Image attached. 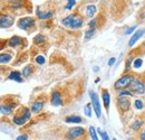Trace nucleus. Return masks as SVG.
<instances>
[{
    "label": "nucleus",
    "instance_id": "6ab92c4d",
    "mask_svg": "<svg viewBox=\"0 0 145 140\" xmlns=\"http://www.w3.org/2000/svg\"><path fill=\"white\" fill-rule=\"evenodd\" d=\"M96 11H97V8H96L95 5H88V6L86 7V10H85V13H86V17L94 18L95 14H96Z\"/></svg>",
    "mask_w": 145,
    "mask_h": 140
},
{
    "label": "nucleus",
    "instance_id": "ea45409f",
    "mask_svg": "<svg viewBox=\"0 0 145 140\" xmlns=\"http://www.w3.org/2000/svg\"><path fill=\"white\" fill-rule=\"evenodd\" d=\"M113 140H117V139H116V138H113Z\"/></svg>",
    "mask_w": 145,
    "mask_h": 140
},
{
    "label": "nucleus",
    "instance_id": "0eeeda50",
    "mask_svg": "<svg viewBox=\"0 0 145 140\" xmlns=\"http://www.w3.org/2000/svg\"><path fill=\"white\" fill-rule=\"evenodd\" d=\"M35 25V19L33 17H24L18 20V27L22 30H28Z\"/></svg>",
    "mask_w": 145,
    "mask_h": 140
},
{
    "label": "nucleus",
    "instance_id": "5701e85b",
    "mask_svg": "<svg viewBox=\"0 0 145 140\" xmlns=\"http://www.w3.org/2000/svg\"><path fill=\"white\" fill-rule=\"evenodd\" d=\"M12 121H14V123L15 124H17V125H24L25 123L27 122L22 117H20L19 114H16L15 117H14V119H12Z\"/></svg>",
    "mask_w": 145,
    "mask_h": 140
},
{
    "label": "nucleus",
    "instance_id": "7c9ffc66",
    "mask_svg": "<svg viewBox=\"0 0 145 140\" xmlns=\"http://www.w3.org/2000/svg\"><path fill=\"white\" fill-rule=\"evenodd\" d=\"M76 5V0H67V5L65 6V9L67 10H72V7Z\"/></svg>",
    "mask_w": 145,
    "mask_h": 140
},
{
    "label": "nucleus",
    "instance_id": "a878e982",
    "mask_svg": "<svg viewBox=\"0 0 145 140\" xmlns=\"http://www.w3.org/2000/svg\"><path fill=\"white\" fill-rule=\"evenodd\" d=\"M118 96H134V93L133 92H131L128 88H124V90H121L120 92H118Z\"/></svg>",
    "mask_w": 145,
    "mask_h": 140
},
{
    "label": "nucleus",
    "instance_id": "f3484780",
    "mask_svg": "<svg viewBox=\"0 0 145 140\" xmlns=\"http://www.w3.org/2000/svg\"><path fill=\"white\" fill-rule=\"evenodd\" d=\"M0 112L3 116H10L14 112V108H11L9 104H0Z\"/></svg>",
    "mask_w": 145,
    "mask_h": 140
},
{
    "label": "nucleus",
    "instance_id": "473e14b6",
    "mask_svg": "<svg viewBox=\"0 0 145 140\" xmlns=\"http://www.w3.org/2000/svg\"><path fill=\"white\" fill-rule=\"evenodd\" d=\"M142 64H143V61H142L141 58H136V59L134 61V67H135V69L141 67V66H142Z\"/></svg>",
    "mask_w": 145,
    "mask_h": 140
},
{
    "label": "nucleus",
    "instance_id": "9b49d317",
    "mask_svg": "<svg viewBox=\"0 0 145 140\" xmlns=\"http://www.w3.org/2000/svg\"><path fill=\"white\" fill-rule=\"evenodd\" d=\"M144 33H145L144 28L137 29V30L132 35V37H131V39H129V42H128V46H129V47L134 46V45L136 44V42H137V40H140V38L144 35Z\"/></svg>",
    "mask_w": 145,
    "mask_h": 140
},
{
    "label": "nucleus",
    "instance_id": "4c0bfd02",
    "mask_svg": "<svg viewBox=\"0 0 145 140\" xmlns=\"http://www.w3.org/2000/svg\"><path fill=\"white\" fill-rule=\"evenodd\" d=\"M115 61H116V58H115V57H112V58H109L108 66H113V65L115 64Z\"/></svg>",
    "mask_w": 145,
    "mask_h": 140
},
{
    "label": "nucleus",
    "instance_id": "bb28decb",
    "mask_svg": "<svg viewBox=\"0 0 145 140\" xmlns=\"http://www.w3.org/2000/svg\"><path fill=\"white\" fill-rule=\"evenodd\" d=\"M97 133L101 136L102 140H110V138H109V136H108V133H107L106 131H103L101 128H97Z\"/></svg>",
    "mask_w": 145,
    "mask_h": 140
},
{
    "label": "nucleus",
    "instance_id": "2eb2a0df",
    "mask_svg": "<svg viewBox=\"0 0 145 140\" xmlns=\"http://www.w3.org/2000/svg\"><path fill=\"white\" fill-rule=\"evenodd\" d=\"M31 113H33L31 110H29L28 108H25V106H24V108L20 109V111H19L17 114H19L20 117H22L26 121H28V120H30V118H31Z\"/></svg>",
    "mask_w": 145,
    "mask_h": 140
},
{
    "label": "nucleus",
    "instance_id": "f257e3e1",
    "mask_svg": "<svg viewBox=\"0 0 145 140\" xmlns=\"http://www.w3.org/2000/svg\"><path fill=\"white\" fill-rule=\"evenodd\" d=\"M61 24L65 27L71 28V29H79L84 25V19L78 14H72V15H69L67 17L63 18Z\"/></svg>",
    "mask_w": 145,
    "mask_h": 140
},
{
    "label": "nucleus",
    "instance_id": "f704fd0d",
    "mask_svg": "<svg viewBox=\"0 0 145 140\" xmlns=\"http://www.w3.org/2000/svg\"><path fill=\"white\" fill-rule=\"evenodd\" d=\"M136 140H145V128L141 133H137L136 135Z\"/></svg>",
    "mask_w": 145,
    "mask_h": 140
},
{
    "label": "nucleus",
    "instance_id": "f8f14e48",
    "mask_svg": "<svg viewBox=\"0 0 145 140\" xmlns=\"http://www.w3.org/2000/svg\"><path fill=\"white\" fill-rule=\"evenodd\" d=\"M44 105H45V101L44 100H36V101H34L33 103H31V106H30V110H31V112L33 113H39V112H41V110L44 109Z\"/></svg>",
    "mask_w": 145,
    "mask_h": 140
},
{
    "label": "nucleus",
    "instance_id": "1a4fd4ad",
    "mask_svg": "<svg viewBox=\"0 0 145 140\" xmlns=\"http://www.w3.org/2000/svg\"><path fill=\"white\" fill-rule=\"evenodd\" d=\"M50 103L54 106H61L63 105V96L59 91H53L50 94Z\"/></svg>",
    "mask_w": 145,
    "mask_h": 140
},
{
    "label": "nucleus",
    "instance_id": "aec40b11",
    "mask_svg": "<svg viewBox=\"0 0 145 140\" xmlns=\"http://www.w3.org/2000/svg\"><path fill=\"white\" fill-rule=\"evenodd\" d=\"M37 16L39 19H48L53 16V11H41L39 8H37Z\"/></svg>",
    "mask_w": 145,
    "mask_h": 140
},
{
    "label": "nucleus",
    "instance_id": "a211bd4d",
    "mask_svg": "<svg viewBox=\"0 0 145 140\" xmlns=\"http://www.w3.org/2000/svg\"><path fill=\"white\" fill-rule=\"evenodd\" d=\"M65 122L66 123H82L83 122V119H82L79 116L72 114V116H68V117L65 118Z\"/></svg>",
    "mask_w": 145,
    "mask_h": 140
},
{
    "label": "nucleus",
    "instance_id": "4be33fe9",
    "mask_svg": "<svg viewBox=\"0 0 145 140\" xmlns=\"http://www.w3.org/2000/svg\"><path fill=\"white\" fill-rule=\"evenodd\" d=\"M33 71H34V66H33V65H27V66L24 67V70H22V72H21V74H22L24 77H29V76L31 75Z\"/></svg>",
    "mask_w": 145,
    "mask_h": 140
},
{
    "label": "nucleus",
    "instance_id": "7ed1b4c3",
    "mask_svg": "<svg viewBox=\"0 0 145 140\" xmlns=\"http://www.w3.org/2000/svg\"><path fill=\"white\" fill-rule=\"evenodd\" d=\"M128 90L131 92H133L134 94L137 95H142L145 93V83L144 81L140 77H134V80L132 81V83L129 84Z\"/></svg>",
    "mask_w": 145,
    "mask_h": 140
},
{
    "label": "nucleus",
    "instance_id": "393cba45",
    "mask_svg": "<svg viewBox=\"0 0 145 140\" xmlns=\"http://www.w3.org/2000/svg\"><path fill=\"white\" fill-rule=\"evenodd\" d=\"M45 40H46V38H45V36L42 35V34H38V35L34 37V43L36 45H40V44L45 43Z\"/></svg>",
    "mask_w": 145,
    "mask_h": 140
},
{
    "label": "nucleus",
    "instance_id": "9d476101",
    "mask_svg": "<svg viewBox=\"0 0 145 140\" xmlns=\"http://www.w3.org/2000/svg\"><path fill=\"white\" fill-rule=\"evenodd\" d=\"M145 121L143 119H136V120H134L133 122L129 124V129L132 130V131H134L133 133L134 135H137L138 133V131H141V129L143 128V125H144Z\"/></svg>",
    "mask_w": 145,
    "mask_h": 140
},
{
    "label": "nucleus",
    "instance_id": "c9c22d12",
    "mask_svg": "<svg viewBox=\"0 0 145 140\" xmlns=\"http://www.w3.org/2000/svg\"><path fill=\"white\" fill-rule=\"evenodd\" d=\"M135 29H136V26H134V27H128L126 29V32H125V35H131Z\"/></svg>",
    "mask_w": 145,
    "mask_h": 140
},
{
    "label": "nucleus",
    "instance_id": "b1692460",
    "mask_svg": "<svg viewBox=\"0 0 145 140\" xmlns=\"http://www.w3.org/2000/svg\"><path fill=\"white\" fill-rule=\"evenodd\" d=\"M88 132H89V136H91V140H99V139H98L97 129H95L93 125H91V127H89V129H88Z\"/></svg>",
    "mask_w": 145,
    "mask_h": 140
},
{
    "label": "nucleus",
    "instance_id": "dca6fc26",
    "mask_svg": "<svg viewBox=\"0 0 145 140\" xmlns=\"http://www.w3.org/2000/svg\"><path fill=\"white\" fill-rule=\"evenodd\" d=\"M8 79H9V80H11V81L18 82V83H21V82H22V79H21V73H20L19 71H14V72H11V73L9 74Z\"/></svg>",
    "mask_w": 145,
    "mask_h": 140
},
{
    "label": "nucleus",
    "instance_id": "72a5a7b5",
    "mask_svg": "<svg viewBox=\"0 0 145 140\" xmlns=\"http://www.w3.org/2000/svg\"><path fill=\"white\" fill-rule=\"evenodd\" d=\"M36 63H37V64H39V65L45 64V57H44V56H41V55L37 56V57H36Z\"/></svg>",
    "mask_w": 145,
    "mask_h": 140
},
{
    "label": "nucleus",
    "instance_id": "e433bc0d",
    "mask_svg": "<svg viewBox=\"0 0 145 140\" xmlns=\"http://www.w3.org/2000/svg\"><path fill=\"white\" fill-rule=\"evenodd\" d=\"M17 140H28V135L22 133V135H20V136L17 137Z\"/></svg>",
    "mask_w": 145,
    "mask_h": 140
},
{
    "label": "nucleus",
    "instance_id": "f03ea898",
    "mask_svg": "<svg viewBox=\"0 0 145 140\" xmlns=\"http://www.w3.org/2000/svg\"><path fill=\"white\" fill-rule=\"evenodd\" d=\"M134 75L132 73H126L124 74L123 76H121L115 83H114V88L116 91H121V90H124V88H128L129 84L132 83V81L134 80Z\"/></svg>",
    "mask_w": 145,
    "mask_h": 140
},
{
    "label": "nucleus",
    "instance_id": "c85d7f7f",
    "mask_svg": "<svg viewBox=\"0 0 145 140\" xmlns=\"http://www.w3.org/2000/svg\"><path fill=\"white\" fill-rule=\"evenodd\" d=\"M94 34H95V29H87L86 32H85V40H89L91 37L94 36Z\"/></svg>",
    "mask_w": 145,
    "mask_h": 140
},
{
    "label": "nucleus",
    "instance_id": "c756f323",
    "mask_svg": "<svg viewBox=\"0 0 145 140\" xmlns=\"http://www.w3.org/2000/svg\"><path fill=\"white\" fill-rule=\"evenodd\" d=\"M134 105H135V108H136L137 110H143V109H144V103H143V101L140 100V99H136V100H135Z\"/></svg>",
    "mask_w": 145,
    "mask_h": 140
},
{
    "label": "nucleus",
    "instance_id": "412c9836",
    "mask_svg": "<svg viewBox=\"0 0 145 140\" xmlns=\"http://www.w3.org/2000/svg\"><path fill=\"white\" fill-rule=\"evenodd\" d=\"M12 59V55L9 53H2L0 54V64H7Z\"/></svg>",
    "mask_w": 145,
    "mask_h": 140
},
{
    "label": "nucleus",
    "instance_id": "cd10ccee",
    "mask_svg": "<svg viewBox=\"0 0 145 140\" xmlns=\"http://www.w3.org/2000/svg\"><path fill=\"white\" fill-rule=\"evenodd\" d=\"M91 103H87V104L84 106V113L88 117V118H91Z\"/></svg>",
    "mask_w": 145,
    "mask_h": 140
},
{
    "label": "nucleus",
    "instance_id": "ddd939ff",
    "mask_svg": "<svg viewBox=\"0 0 145 140\" xmlns=\"http://www.w3.org/2000/svg\"><path fill=\"white\" fill-rule=\"evenodd\" d=\"M102 100H103V104L104 108L106 109V111H108L109 104H110V95H109V92L107 90H103L102 91Z\"/></svg>",
    "mask_w": 145,
    "mask_h": 140
},
{
    "label": "nucleus",
    "instance_id": "6e6552de",
    "mask_svg": "<svg viewBox=\"0 0 145 140\" xmlns=\"http://www.w3.org/2000/svg\"><path fill=\"white\" fill-rule=\"evenodd\" d=\"M15 18L10 15H1L0 16V28H9L14 25Z\"/></svg>",
    "mask_w": 145,
    "mask_h": 140
},
{
    "label": "nucleus",
    "instance_id": "423d86ee",
    "mask_svg": "<svg viewBox=\"0 0 145 140\" xmlns=\"http://www.w3.org/2000/svg\"><path fill=\"white\" fill-rule=\"evenodd\" d=\"M116 105H117V109L120 110L121 113H125V112H128L131 110V101L128 98H125V96H117L116 99Z\"/></svg>",
    "mask_w": 145,
    "mask_h": 140
},
{
    "label": "nucleus",
    "instance_id": "39448f33",
    "mask_svg": "<svg viewBox=\"0 0 145 140\" xmlns=\"http://www.w3.org/2000/svg\"><path fill=\"white\" fill-rule=\"evenodd\" d=\"M88 94H89V98H91L93 110L95 111L96 117L99 119V118L102 117V105H101V102H99V98H98V95L96 94V92H94L93 90H89V91H88Z\"/></svg>",
    "mask_w": 145,
    "mask_h": 140
},
{
    "label": "nucleus",
    "instance_id": "20e7f679",
    "mask_svg": "<svg viewBox=\"0 0 145 140\" xmlns=\"http://www.w3.org/2000/svg\"><path fill=\"white\" fill-rule=\"evenodd\" d=\"M86 133V130L83 127H72L71 129H68V131L66 132V139L68 140H77L82 137H84Z\"/></svg>",
    "mask_w": 145,
    "mask_h": 140
},
{
    "label": "nucleus",
    "instance_id": "4468645a",
    "mask_svg": "<svg viewBox=\"0 0 145 140\" xmlns=\"http://www.w3.org/2000/svg\"><path fill=\"white\" fill-rule=\"evenodd\" d=\"M8 44H9V46H10V47L15 48V47L20 46V45L22 44V38H21V37H19V36H12V37L8 40Z\"/></svg>",
    "mask_w": 145,
    "mask_h": 140
},
{
    "label": "nucleus",
    "instance_id": "2f4dec72",
    "mask_svg": "<svg viewBox=\"0 0 145 140\" xmlns=\"http://www.w3.org/2000/svg\"><path fill=\"white\" fill-rule=\"evenodd\" d=\"M88 27L91 29H96V27H97V19H91V21H89V24H88Z\"/></svg>",
    "mask_w": 145,
    "mask_h": 140
},
{
    "label": "nucleus",
    "instance_id": "58836bf2",
    "mask_svg": "<svg viewBox=\"0 0 145 140\" xmlns=\"http://www.w3.org/2000/svg\"><path fill=\"white\" fill-rule=\"evenodd\" d=\"M94 71H95V72H98V67H97V66H96V67H94Z\"/></svg>",
    "mask_w": 145,
    "mask_h": 140
}]
</instances>
